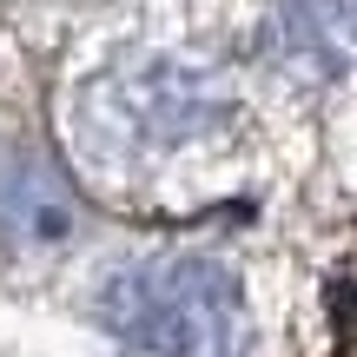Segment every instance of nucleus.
I'll use <instances>...</instances> for the list:
<instances>
[{
	"label": "nucleus",
	"mask_w": 357,
	"mask_h": 357,
	"mask_svg": "<svg viewBox=\"0 0 357 357\" xmlns=\"http://www.w3.org/2000/svg\"><path fill=\"white\" fill-rule=\"evenodd\" d=\"M100 318L153 357H245V344H252L245 291L231 278V265L199 252H166V258L126 265L100 291Z\"/></svg>",
	"instance_id": "obj_1"
},
{
	"label": "nucleus",
	"mask_w": 357,
	"mask_h": 357,
	"mask_svg": "<svg viewBox=\"0 0 357 357\" xmlns=\"http://www.w3.org/2000/svg\"><path fill=\"white\" fill-rule=\"evenodd\" d=\"M93 106H106V126L126 146L172 153V146L199 139V132H212L225 119V86L205 66H185V60H139L126 73L100 79Z\"/></svg>",
	"instance_id": "obj_2"
},
{
	"label": "nucleus",
	"mask_w": 357,
	"mask_h": 357,
	"mask_svg": "<svg viewBox=\"0 0 357 357\" xmlns=\"http://www.w3.org/2000/svg\"><path fill=\"white\" fill-rule=\"evenodd\" d=\"M258 47L305 86H337L357 73V0H265Z\"/></svg>",
	"instance_id": "obj_3"
},
{
	"label": "nucleus",
	"mask_w": 357,
	"mask_h": 357,
	"mask_svg": "<svg viewBox=\"0 0 357 357\" xmlns=\"http://www.w3.org/2000/svg\"><path fill=\"white\" fill-rule=\"evenodd\" d=\"M7 218H13V225H26L33 238H60V231L73 225V212H66L60 185H20V192L7 199Z\"/></svg>",
	"instance_id": "obj_4"
}]
</instances>
